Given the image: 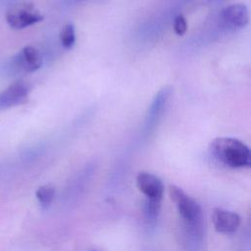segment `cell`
Returning a JSON list of instances; mask_svg holds the SVG:
<instances>
[{"label":"cell","instance_id":"1","mask_svg":"<svg viewBox=\"0 0 251 251\" xmlns=\"http://www.w3.org/2000/svg\"><path fill=\"white\" fill-rule=\"evenodd\" d=\"M169 194L181 220L182 233L189 247L198 248L204 236V217L199 203L176 185H171Z\"/></svg>","mask_w":251,"mask_h":251},{"label":"cell","instance_id":"2","mask_svg":"<svg viewBox=\"0 0 251 251\" xmlns=\"http://www.w3.org/2000/svg\"><path fill=\"white\" fill-rule=\"evenodd\" d=\"M212 156L221 164L231 169H244L251 166L249 147L233 137H217L210 144Z\"/></svg>","mask_w":251,"mask_h":251},{"label":"cell","instance_id":"3","mask_svg":"<svg viewBox=\"0 0 251 251\" xmlns=\"http://www.w3.org/2000/svg\"><path fill=\"white\" fill-rule=\"evenodd\" d=\"M6 22L14 29H23L41 22L44 16L31 3H20L9 8L6 15Z\"/></svg>","mask_w":251,"mask_h":251},{"label":"cell","instance_id":"4","mask_svg":"<svg viewBox=\"0 0 251 251\" xmlns=\"http://www.w3.org/2000/svg\"><path fill=\"white\" fill-rule=\"evenodd\" d=\"M30 86L25 81H16L0 92V111L10 109L28 100Z\"/></svg>","mask_w":251,"mask_h":251},{"label":"cell","instance_id":"5","mask_svg":"<svg viewBox=\"0 0 251 251\" xmlns=\"http://www.w3.org/2000/svg\"><path fill=\"white\" fill-rule=\"evenodd\" d=\"M43 59L41 53L33 46L28 45L19 51L12 59L11 66L13 69L24 72L33 73L42 66Z\"/></svg>","mask_w":251,"mask_h":251},{"label":"cell","instance_id":"6","mask_svg":"<svg viewBox=\"0 0 251 251\" xmlns=\"http://www.w3.org/2000/svg\"><path fill=\"white\" fill-rule=\"evenodd\" d=\"M172 92H173L172 87L167 85V86H164L162 89H160L158 93L154 96L148 108V112L145 119L144 126L146 130L153 129L157 126L161 118L163 117L164 111L171 98Z\"/></svg>","mask_w":251,"mask_h":251},{"label":"cell","instance_id":"7","mask_svg":"<svg viewBox=\"0 0 251 251\" xmlns=\"http://www.w3.org/2000/svg\"><path fill=\"white\" fill-rule=\"evenodd\" d=\"M136 186L148 200L161 201L164 194V184L155 175L147 172H140L136 176Z\"/></svg>","mask_w":251,"mask_h":251},{"label":"cell","instance_id":"8","mask_svg":"<svg viewBox=\"0 0 251 251\" xmlns=\"http://www.w3.org/2000/svg\"><path fill=\"white\" fill-rule=\"evenodd\" d=\"M241 218L238 214L223 208H215L212 223L215 229L221 233H233L240 226Z\"/></svg>","mask_w":251,"mask_h":251},{"label":"cell","instance_id":"9","mask_svg":"<svg viewBox=\"0 0 251 251\" xmlns=\"http://www.w3.org/2000/svg\"><path fill=\"white\" fill-rule=\"evenodd\" d=\"M220 17L224 24L232 28H243L249 23L248 8L244 4H232L221 10Z\"/></svg>","mask_w":251,"mask_h":251},{"label":"cell","instance_id":"10","mask_svg":"<svg viewBox=\"0 0 251 251\" xmlns=\"http://www.w3.org/2000/svg\"><path fill=\"white\" fill-rule=\"evenodd\" d=\"M55 193L56 190L52 184H44L36 189L35 196L42 209L46 210L51 206L55 198Z\"/></svg>","mask_w":251,"mask_h":251},{"label":"cell","instance_id":"11","mask_svg":"<svg viewBox=\"0 0 251 251\" xmlns=\"http://www.w3.org/2000/svg\"><path fill=\"white\" fill-rule=\"evenodd\" d=\"M60 40L64 48L71 49L75 42V32L73 24H67L60 32Z\"/></svg>","mask_w":251,"mask_h":251},{"label":"cell","instance_id":"12","mask_svg":"<svg viewBox=\"0 0 251 251\" xmlns=\"http://www.w3.org/2000/svg\"><path fill=\"white\" fill-rule=\"evenodd\" d=\"M161 210V201L148 200L146 199L143 206L144 216L149 222H154L157 220Z\"/></svg>","mask_w":251,"mask_h":251},{"label":"cell","instance_id":"13","mask_svg":"<svg viewBox=\"0 0 251 251\" xmlns=\"http://www.w3.org/2000/svg\"><path fill=\"white\" fill-rule=\"evenodd\" d=\"M187 29V24L185 18L182 15H178L174 21V30L177 35H183Z\"/></svg>","mask_w":251,"mask_h":251},{"label":"cell","instance_id":"14","mask_svg":"<svg viewBox=\"0 0 251 251\" xmlns=\"http://www.w3.org/2000/svg\"><path fill=\"white\" fill-rule=\"evenodd\" d=\"M75 1H76V2H81V1H84V0H75Z\"/></svg>","mask_w":251,"mask_h":251},{"label":"cell","instance_id":"15","mask_svg":"<svg viewBox=\"0 0 251 251\" xmlns=\"http://www.w3.org/2000/svg\"><path fill=\"white\" fill-rule=\"evenodd\" d=\"M4 1H6V2H10V1H13V0H4Z\"/></svg>","mask_w":251,"mask_h":251},{"label":"cell","instance_id":"16","mask_svg":"<svg viewBox=\"0 0 251 251\" xmlns=\"http://www.w3.org/2000/svg\"><path fill=\"white\" fill-rule=\"evenodd\" d=\"M91 251H98V250H91Z\"/></svg>","mask_w":251,"mask_h":251}]
</instances>
